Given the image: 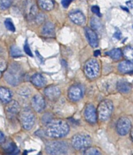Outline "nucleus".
Returning a JSON list of instances; mask_svg holds the SVG:
<instances>
[{"instance_id":"nucleus-1","label":"nucleus","mask_w":133,"mask_h":155,"mask_svg":"<svg viewBox=\"0 0 133 155\" xmlns=\"http://www.w3.org/2000/svg\"><path fill=\"white\" fill-rule=\"evenodd\" d=\"M70 132V126L62 120H51L47 124L45 134L51 138H62Z\"/></svg>"},{"instance_id":"nucleus-2","label":"nucleus","mask_w":133,"mask_h":155,"mask_svg":"<svg viewBox=\"0 0 133 155\" xmlns=\"http://www.w3.org/2000/svg\"><path fill=\"white\" fill-rule=\"evenodd\" d=\"M4 78L8 83L13 86H17L19 85L22 81L23 78V71L20 65L16 63L10 64V66L6 70Z\"/></svg>"},{"instance_id":"nucleus-3","label":"nucleus","mask_w":133,"mask_h":155,"mask_svg":"<svg viewBox=\"0 0 133 155\" xmlns=\"http://www.w3.org/2000/svg\"><path fill=\"white\" fill-rule=\"evenodd\" d=\"M69 147L64 141H50L45 146V150L50 155L66 154Z\"/></svg>"},{"instance_id":"nucleus-4","label":"nucleus","mask_w":133,"mask_h":155,"mask_svg":"<svg viewBox=\"0 0 133 155\" xmlns=\"http://www.w3.org/2000/svg\"><path fill=\"white\" fill-rule=\"evenodd\" d=\"M92 143V140L90 136L87 134L80 133L75 135L72 139V145L76 150H87Z\"/></svg>"},{"instance_id":"nucleus-5","label":"nucleus","mask_w":133,"mask_h":155,"mask_svg":"<svg viewBox=\"0 0 133 155\" xmlns=\"http://www.w3.org/2000/svg\"><path fill=\"white\" fill-rule=\"evenodd\" d=\"M114 109V105L111 100H105L99 104L97 109L98 117L102 121H106L111 117Z\"/></svg>"},{"instance_id":"nucleus-6","label":"nucleus","mask_w":133,"mask_h":155,"mask_svg":"<svg viewBox=\"0 0 133 155\" xmlns=\"http://www.w3.org/2000/svg\"><path fill=\"white\" fill-rule=\"evenodd\" d=\"M20 121L25 129L30 130L34 125L35 116L30 108L26 107L20 112Z\"/></svg>"},{"instance_id":"nucleus-7","label":"nucleus","mask_w":133,"mask_h":155,"mask_svg":"<svg viewBox=\"0 0 133 155\" xmlns=\"http://www.w3.org/2000/svg\"><path fill=\"white\" fill-rule=\"evenodd\" d=\"M100 64L98 61L94 59H90L85 64L84 73L90 79H94L100 74Z\"/></svg>"},{"instance_id":"nucleus-8","label":"nucleus","mask_w":133,"mask_h":155,"mask_svg":"<svg viewBox=\"0 0 133 155\" xmlns=\"http://www.w3.org/2000/svg\"><path fill=\"white\" fill-rule=\"evenodd\" d=\"M131 128L130 120L127 117H122L117 122V132L120 136H125L129 133Z\"/></svg>"},{"instance_id":"nucleus-9","label":"nucleus","mask_w":133,"mask_h":155,"mask_svg":"<svg viewBox=\"0 0 133 155\" xmlns=\"http://www.w3.org/2000/svg\"><path fill=\"white\" fill-rule=\"evenodd\" d=\"M84 93V89L80 85H74L70 88L68 92V96L70 100L73 102H77L82 99Z\"/></svg>"},{"instance_id":"nucleus-10","label":"nucleus","mask_w":133,"mask_h":155,"mask_svg":"<svg viewBox=\"0 0 133 155\" xmlns=\"http://www.w3.org/2000/svg\"><path fill=\"white\" fill-rule=\"evenodd\" d=\"M5 112L8 118H13L20 112V107L17 101L10 100V102L6 104Z\"/></svg>"},{"instance_id":"nucleus-11","label":"nucleus","mask_w":133,"mask_h":155,"mask_svg":"<svg viewBox=\"0 0 133 155\" xmlns=\"http://www.w3.org/2000/svg\"><path fill=\"white\" fill-rule=\"evenodd\" d=\"M70 20L73 21L74 24L77 25H83L86 24V17L85 15L83 14L82 11L79 10H73V11L70 12Z\"/></svg>"},{"instance_id":"nucleus-12","label":"nucleus","mask_w":133,"mask_h":155,"mask_svg":"<svg viewBox=\"0 0 133 155\" xmlns=\"http://www.w3.org/2000/svg\"><path fill=\"white\" fill-rule=\"evenodd\" d=\"M84 117L85 119L89 123H95L97 121V111L95 107L92 104H87L84 109Z\"/></svg>"},{"instance_id":"nucleus-13","label":"nucleus","mask_w":133,"mask_h":155,"mask_svg":"<svg viewBox=\"0 0 133 155\" xmlns=\"http://www.w3.org/2000/svg\"><path fill=\"white\" fill-rule=\"evenodd\" d=\"M32 107L35 111L41 112L45 107V99L41 97V95H36L34 96L31 100Z\"/></svg>"},{"instance_id":"nucleus-14","label":"nucleus","mask_w":133,"mask_h":155,"mask_svg":"<svg viewBox=\"0 0 133 155\" xmlns=\"http://www.w3.org/2000/svg\"><path fill=\"white\" fill-rule=\"evenodd\" d=\"M45 95L49 100H54L60 97L61 90L56 85H50L45 89Z\"/></svg>"},{"instance_id":"nucleus-15","label":"nucleus","mask_w":133,"mask_h":155,"mask_svg":"<svg viewBox=\"0 0 133 155\" xmlns=\"http://www.w3.org/2000/svg\"><path fill=\"white\" fill-rule=\"evenodd\" d=\"M85 34H86L87 39H88V42L89 43H90V45L94 48L97 47L98 38L96 31H94L92 28H85Z\"/></svg>"},{"instance_id":"nucleus-16","label":"nucleus","mask_w":133,"mask_h":155,"mask_svg":"<svg viewBox=\"0 0 133 155\" xmlns=\"http://www.w3.org/2000/svg\"><path fill=\"white\" fill-rule=\"evenodd\" d=\"M32 84L35 85L36 87L41 88L44 87L46 85V79L43 75L40 73H36L34 75L32 76L30 78Z\"/></svg>"},{"instance_id":"nucleus-17","label":"nucleus","mask_w":133,"mask_h":155,"mask_svg":"<svg viewBox=\"0 0 133 155\" xmlns=\"http://www.w3.org/2000/svg\"><path fill=\"white\" fill-rule=\"evenodd\" d=\"M117 89L119 93H128L131 91V86L128 81L125 79H121L117 83Z\"/></svg>"},{"instance_id":"nucleus-18","label":"nucleus","mask_w":133,"mask_h":155,"mask_svg":"<svg viewBox=\"0 0 133 155\" xmlns=\"http://www.w3.org/2000/svg\"><path fill=\"white\" fill-rule=\"evenodd\" d=\"M118 71L122 73H129L133 71V61H125L118 64Z\"/></svg>"},{"instance_id":"nucleus-19","label":"nucleus","mask_w":133,"mask_h":155,"mask_svg":"<svg viewBox=\"0 0 133 155\" xmlns=\"http://www.w3.org/2000/svg\"><path fill=\"white\" fill-rule=\"evenodd\" d=\"M55 33L54 25L51 22H47L44 25L42 28V34L46 37H53Z\"/></svg>"},{"instance_id":"nucleus-20","label":"nucleus","mask_w":133,"mask_h":155,"mask_svg":"<svg viewBox=\"0 0 133 155\" xmlns=\"http://www.w3.org/2000/svg\"><path fill=\"white\" fill-rule=\"evenodd\" d=\"M12 93L7 88L0 86V100L4 104H7L11 100Z\"/></svg>"},{"instance_id":"nucleus-21","label":"nucleus","mask_w":133,"mask_h":155,"mask_svg":"<svg viewBox=\"0 0 133 155\" xmlns=\"http://www.w3.org/2000/svg\"><path fill=\"white\" fill-rule=\"evenodd\" d=\"M38 2L41 10L45 11H50L54 8L53 0H38Z\"/></svg>"},{"instance_id":"nucleus-22","label":"nucleus","mask_w":133,"mask_h":155,"mask_svg":"<svg viewBox=\"0 0 133 155\" xmlns=\"http://www.w3.org/2000/svg\"><path fill=\"white\" fill-rule=\"evenodd\" d=\"M90 26L94 31H101L102 29V23L99 17H93L90 20Z\"/></svg>"},{"instance_id":"nucleus-23","label":"nucleus","mask_w":133,"mask_h":155,"mask_svg":"<svg viewBox=\"0 0 133 155\" xmlns=\"http://www.w3.org/2000/svg\"><path fill=\"white\" fill-rule=\"evenodd\" d=\"M107 54L114 61H118L122 57V51L119 49H114L109 51Z\"/></svg>"},{"instance_id":"nucleus-24","label":"nucleus","mask_w":133,"mask_h":155,"mask_svg":"<svg viewBox=\"0 0 133 155\" xmlns=\"http://www.w3.org/2000/svg\"><path fill=\"white\" fill-rule=\"evenodd\" d=\"M122 54L128 61H133V48L130 46L125 47L122 50Z\"/></svg>"},{"instance_id":"nucleus-25","label":"nucleus","mask_w":133,"mask_h":155,"mask_svg":"<svg viewBox=\"0 0 133 155\" xmlns=\"http://www.w3.org/2000/svg\"><path fill=\"white\" fill-rule=\"evenodd\" d=\"M10 55L13 57H22V51L20 49L19 47H17L16 45H13L10 48Z\"/></svg>"},{"instance_id":"nucleus-26","label":"nucleus","mask_w":133,"mask_h":155,"mask_svg":"<svg viewBox=\"0 0 133 155\" xmlns=\"http://www.w3.org/2000/svg\"><path fill=\"white\" fill-rule=\"evenodd\" d=\"M85 154L86 155H102V153H101V151L98 148L92 147V148H89V149L86 150Z\"/></svg>"},{"instance_id":"nucleus-27","label":"nucleus","mask_w":133,"mask_h":155,"mask_svg":"<svg viewBox=\"0 0 133 155\" xmlns=\"http://www.w3.org/2000/svg\"><path fill=\"white\" fill-rule=\"evenodd\" d=\"M12 0H0V9L6 10L11 6Z\"/></svg>"},{"instance_id":"nucleus-28","label":"nucleus","mask_w":133,"mask_h":155,"mask_svg":"<svg viewBox=\"0 0 133 155\" xmlns=\"http://www.w3.org/2000/svg\"><path fill=\"white\" fill-rule=\"evenodd\" d=\"M5 26L10 31H15V26L13 25V21L10 19H6L5 21Z\"/></svg>"},{"instance_id":"nucleus-29","label":"nucleus","mask_w":133,"mask_h":155,"mask_svg":"<svg viewBox=\"0 0 133 155\" xmlns=\"http://www.w3.org/2000/svg\"><path fill=\"white\" fill-rule=\"evenodd\" d=\"M6 70V62L3 58L0 57V77L2 76V73Z\"/></svg>"},{"instance_id":"nucleus-30","label":"nucleus","mask_w":133,"mask_h":155,"mask_svg":"<svg viewBox=\"0 0 133 155\" xmlns=\"http://www.w3.org/2000/svg\"><path fill=\"white\" fill-rule=\"evenodd\" d=\"M52 120V117H51V114L49 113L45 114H44L43 117H42V122L45 123V124H48L50 121Z\"/></svg>"},{"instance_id":"nucleus-31","label":"nucleus","mask_w":133,"mask_h":155,"mask_svg":"<svg viewBox=\"0 0 133 155\" xmlns=\"http://www.w3.org/2000/svg\"><path fill=\"white\" fill-rule=\"evenodd\" d=\"M23 49H24V52L26 53V54H27V55L30 56V57H33V54H32L31 50H30V48L29 47V45H28V43H27V42H25V45H24V47H23Z\"/></svg>"},{"instance_id":"nucleus-32","label":"nucleus","mask_w":133,"mask_h":155,"mask_svg":"<svg viewBox=\"0 0 133 155\" xmlns=\"http://www.w3.org/2000/svg\"><path fill=\"white\" fill-rule=\"evenodd\" d=\"M91 10L94 13H95L96 16H97V17H101V11H100V8L98 7L97 6H92L91 8Z\"/></svg>"},{"instance_id":"nucleus-33","label":"nucleus","mask_w":133,"mask_h":155,"mask_svg":"<svg viewBox=\"0 0 133 155\" xmlns=\"http://www.w3.org/2000/svg\"><path fill=\"white\" fill-rule=\"evenodd\" d=\"M45 21V15H43V14H39V15L36 16V21H37V23H38V24H41V23H42L43 21Z\"/></svg>"},{"instance_id":"nucleus-34","label":"nucleus","mask_w":133,"mask_h":155,"mask_svg":"<svg viewBox=\"0 0 133 155\" xmlns=\"http://www.w3.org/2000/svg\"><path fill=\"white\" fill-rule=\"evenodd\" d=\"M73 2V0H62V4L63 7L67 8L69 7L70 6V4Z\"/></svg>"},{"instance_id":"nucleus-35","label":"nucleus","mask_w":133,"mask_h":155,"mask_svg":"<svg viewBox=\"0 0 133 155\" xmlns=\"http://www.w3.org/2000/svg\"><path fill=\"white\" fill-rule=\"evenodd\" d=\"M121 37H122V33L119 31H117L114 34V38H117V39H120Z\"/></svg>"},{"instance_id":"nucleus-36","label":"nucleus","mask_w":133,"mask_h":155,"mask_svg":"<svg viewBox=\"0 0 133 155\" xmlns=\"http://www.w3.org/2000/svg\"><path fill=\"white\" fill-rule=\"evenodd\" d=\"M5 140V136H4L3 133L0 131V143H2Z\"/></svg>"},{"instance_id":"nucleus-37","label":"nucleus","mask_w":133,"mask_h":155,"mask_svg":"<svg viewBox=\"0 0 133 155\" xmlns=\"http://www.w3.org/2000/svg\"><path fill=\"white\" fill-rule=\"evenodd\" d=\"M126 5H127L128 6L129 8H133V2L132 1H128V2H126Z\"/></svg>"},{"instance_id":"nucleus-38","label":"nucleus","mask_w":133,"mask_h":155,"mask_svg":"<svg viewBox=\"0 0 133 155\" xmlns=\"http://www.w3.org/2000/svg\"><path fill=\"white\" fill-rule=\"evenodd\" d=\"M36 54H37V56H38V58H39L40 60H41V62H43V61H44L43 57H41V55H40V54H39V53H38V51H36Z\"/></svg>"},{"instance_id":"nucleus-39","label":"nucleus","mask_w":133,"mask_h":155,"mask_svg":"<svg viewBox=\"0 0 133 155\" xmlns=\"http://www.w3.org/2000/svg\"><path fill=\"white\" fill-rule=\"evenodd\" d=\"M100 53H101L100 50H96V51L94 52V56H95V57H98V56L100 55Z\"/></svg>"},{"instance_id":"nucleus-40","label":"nucleus","mask_w":133,"mask_h":155,"mask_svg":"<svg viewBox=\"0 0 133 155\" xmlns=\"http://www.w3.org/2000/svg\"><path fill=\"white\" fill-rule=\"evenodd\" d=\"M122 9H123L124 10H125V11H127V12H128V8L124 7V6H122Z\"/></svg>"},{"instance_id":"nucleus-41","label":"nucleus","mask_w":133,"mask_h":155,"mask_svg":"<svg viewBox=\"0 0 133 155\" xmlns=\"http://www.w3.org/2000/svg\"><path fill=\"white\" fill-rule=\"evenodd\" d=\"M131 138H132V140H133V129H131Z\"/></svg>"}]
</instances>
